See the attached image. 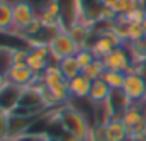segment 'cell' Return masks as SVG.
I'll return each mask as SVG.
<instances>
[{
	"mask_svg": "<svg viewBox=\"0 0 146 141\" xmlns=\"http://www.w3.org/2000/svg\"><path fill=\"white\" fill-rule=\"evenodd\" d=\"M58 122H60L63 133H68V134H73L78 140L87 141L88 131H90V124H88L85 114L80 112L78 109H75L72 106H66V104L63 107H60Z\"/></svg>",
	"mask_w": 146,
	"mask_h": 141,
	"instance_id": "obj_1",
	"label": "cell"
},
{
	"mask_svg": "<svg viewBox=\"0 0 146 141\" xmlns=\"http://www.w3.org/2000/svg\"><path fill=\"white\" fill-rule=\"evenodd\" d=\"M48 49H49V56H51L53 63H60L61 60L75 56L80 51V48L72 39L70 33L65 29H60L51 36V39L48 43Z\"/></svg>",
	"mask_w": 146,
	"mask_h": 141,
	"instance_id": "obj_2",
	"label": "cell"
},
{
	"mask_svg": "<svg viewBox=\"0 0 146 141\" xmlns=\"http://www.w3.org/2000/svg\"><path fill=\"white\" fill-rule=\"evenodd\" d=\"M12 10H14V29H12V33L24 34L37 19L36 9L33 7L31 2H26V0L12 2Z\"/></svg>",
	"mask_w": 146,
	"mask_h": 141,
	"instance_id": "obj_3",
	"label": "cell"
},
{
	"mask_svg": "<svg viewBox=\"0 0 146 141\" xmlns=\"http://www.w3.org/2000/svg\"><path fill=\"white\" fill-rule=\"evenodd\" d=\"M121 90L126 94V97L131 102H139V100L146 99V78L141 73L134 71L131 67V70L126 73L124 85Z\"/></svg>",
	"mask_w": 146,
	"mask_h": 141,
	"instance_id": "obj_4",
	"label": "cell"
},
{
	"mask_svg": "<svg viewBox=\"0 0 146 141\" xmlns=\"http://www.w3.org/2000/svg\"><path fill=\"white\" fill-rule=\"evenodd\" d=\"M5 75H7L9 83L22 87V88L31 87L33 83H36L39 80V75H36L27 65L26 67H9L5 70Z\"/></svg>",
	"mask_w": 146,
	"mask_h": 141,
	"instance_id": "obj_5",
	"label": "cell"
},
{
	"mask_svg": "<svg viewBox=\"0 0 146 141\" xmlns=\"http://www.w3.org/2000/svg\"><path fill=\"white\" fill-rule=\"evenodd\" d=\"M102 61H104V65H106L107 70L122 71V73H127V71L131 70V67H133V60H131L129 53L122 46H117Z\"/></svg>",
	"mask_w": 146,
	"mask_h": 141,
	"instance_id": "obj_6",
	"label": "cell"
},
{
	"mask_svg": "<svg viewBox=\"0 0 146 141\" xmlns=\"http://www.w3.org/2000/svg\"><path fill=\"white\" fill-rule=\"evenodd\" d=\"M22 94H24V88L22 87H17V85L9 83L0 92V109L5 110L7 114H14L17 110L19 104H21Z\"/></svg>",
	"mask_w": 146,
	"mask_h": 141,
	"instance_id": "obj_7",
	"label": "cell"
},
{
	"mask_svg": "<svg viewBox=\"0 0 146 141\" xmlns=\"http://www.w3.org/2000/svg\"><path fill=\"white\" fill-rule=\"evenodd\" d=\"M49 49L48 46H39V48H29V55H27V67L34 71L36 75H41L42 71L48 68L49 65Z\"/></svg>",
	"mask_w": 146,
	"mask_h": 141,
	"instance_id": "obj_8",
	"label": "cell"
},
{
	"mask_svg": "<svg viewBox=\"0 0 146 141\" xmlns=\"http://www.w3.org/2000/svg\"><path fill=\"white\" fill-rule=\"evenodd\" d=\"M141 104H143L141 100H139V102H133L131 106L126 109V112L122 114V124L127 128L129 138L133 136V129L138 128L139 124H143L146 121V112H143Z\"/></svg>",
	"mask_w": 146,
	"mask_h": 141,
	"instance_id": "obj_9",
	"label": "cell"
},
{
	"mask_svg": "<svg viewBox=\"0 0 146 141\" xmlns=\"http://www.w3.org/2000/svg\"><path fill=\"white\" fill-rule=\"evenodd\" d=\"M56 2L60 3V10H61V27L68 31L80 19L78 0H56Z\"/></svg>",
	"mask_w": 146,
	"mask_h": 141,
	"instance_id": "obj_10",
	"label": "cell"
},
{
	"mask_svg": "<svg viewBox=\"0 0 146 141\" xmlns=\"http://www.w3.org/2000/svg\"><path fill=\"white\" fill-rule=\"evenodd\" d=\"M68 33H70L72 39L76 43V46H78L80 49H90L88 41H90V37H92L94 29L83 26L82 22H76V24H73L72 27L68 29Z\"/></svg>",
	"mask_w": 146,
	"mask_h": 141,
	"instance_id": "obj_11",
	"label": "cell"
},
{
	"mask_svg": "<svg viewBox=\"0 0 146 141\" xmlns=\"http://www.w3.org/2000/svg\"><path fill=\"white\" fill-rule=\"evenodd\" d=\"M70 83V94L76 99H87L88 94H90V88H92V80L88 76H85L83 73L75 76L73 80L68 82Z\"/></svg>",
	"mask_w": 146,
	"mask_h": 141,
	"instance_id": "obj_12",
	"label": "cell"
},
{
	"mask_svg": "<svg viewBox=\"0 0 146 141\" xmlns=\"http://www.w3.org/2000/svg\"><path fill=\"white\" fill-rule=\"evenodd\" d=\"M110 87L104 82V78H97L92 82V88H90V94H88V99L90 102H94L95 106L99 104H104L107 100V97L110 95Z\"/></svg>",
	"mask_w": 146,
	"mask_h": 141,
	"instance_id": "obj_13",
	"label": "cell"
},
{
	"mask_svg": "<svg viewBox=\"0 0 146 141\" xmlns=\"http://www.w3.org/2000/svg\"><path fill=\"white\" fill-rule=\"evenodd\" d=\"M58 65H60V70H61V73H63V76H65L68 82L73 80L75 76H78V75H82V73H83V68L80 67V63H78L76 56L65 58V60H61Z\"/></svg>",
	"mask_w": 146,
	"mask_h": 141,
	"instance_id": "obj_14",
	"label": "cell"
},
{
	"mask_svg": "<svg viewBox=\"0 0 146 141\" xmlns=\"http://www.w3.org/2000/svg\"><path fill=\"white\" fill-rule=\"evenodd\" d=\"M14 29V10L12 2L0 3V33H12Z\"/></svg>",
	"mask_w": 146,
	"mask_h": 141,
	"instance_id": "obj_15",
	"label": "cell"
},
{
	"mask_svg": "<svg viewBox=\"0 0 146 141\" xmlns=\"http://www.w3.org/2000/svg\"><path fill=\"white\" fill-rule=\"evenodd\" d=\"M106 131L109 141H126L129 138L127 128L122 124V121H109L106 124Z\"/></svg>",
	"mask_w": 146,
	"mask_h": 141,
	"instance_id": "obj_16",
	"label": "cell"
},
{
	"mask_svg": "<svg viewBox=\"0 0 146 141\" xmlns=\"http://www.w3.org/2000/svg\"><path fill=\"white\" fill-rule=\"evenodd\" d=\"M104 82L110 87V90H121L122 85H124V78H126V73L122 71H114V70H106L102 75Z\"/></svg>",
	"mask_w": 146,
	"mask_h": 141,
	"instance_id": "obj_17",
	"label": "cell"
},
{
	"mask_svg": "<svg viewBox=\"0 0 146 141\" xmlns=\"http://www.w3.org/2000/svg\"><path fill=\"white\" fill-rule=\"evenodd\" d=\"M107 70L106 68V65H104V61L102 60H99V58H95L85 70H83V75L85 76H88L92 82L94 80H97V78H102V75H104V71Z\"/></svg>",
	"mask_w": 146,
	"mask_h": 141,
	"instance_id": "obj_18",
	"label": "cell"
},
{
	"mask_svg": "<svg viewBox=\"0 0 146 141\" xmlns=\"http://www.w3.org/2000/svg\"><path fill=\"white\" fill-rule=\"evenodd\" d=\"M29 49H10L9 55V67H26Z\"/></svg>",
	"mask_w": 146,
	"mask_h": 141,
	"instance_id": "obj_19",
	"label": "cell"
},
{
	"mask_svg": "<svg viewBox=\"0 0 146 141\" xmlns=\"http://www.w3.org/2000/svg\"><path fill=\"white\" fill-rule=\"evenodd\" d=\"M87 141H109V138H107V131H106V124L95 122L94 126H90Z\"/></svg>",
	"mask_w": 146,
	"mask_h": 141,
	"instance_id": "obj_20",
	"label": "cell"
},
{
	"mask_svg": "<svg viewBox=\"0 0 146 141\" xmlns=\"http://www.w3.org/2000/svg\"><path fill=\"white\" fill-rule=\"evenodd\" d=\"M145 39V31H143V24L138 22H131L127 26V43H139Z\"/></svg>",
	"mask_w": 146,
	"mask_h": 141,
	"instance_id": "obj_21",
	"label": "cell"
},
{
	"mask_svg": "<svg viewBox=\"0 0 146 141\" xmlns=\"http://www.w3.org/2000/svg\"><path fill=\"white\" fill-rule=\"evenodd\" d=\"M9 124H10V114L0 109V141L9 138Z\"/></svg>",
	"mask_w": 146,
	"mask_h": 141,
	"instance_id": "obj_22",
	"label": "cell"
},
{
	"mask_svg": "<svg viewBox=\"0 0 146 141\" xmlns=\"http://www.w3.org/2000/svg\"><path fill=\"white\" fill-rule=\"evenodd\" d=\"M75 56H76V60H78V63H80V67H82L83 70L95 60V56H94V53H92L90 49H80Z\"/></svg>",
	"mask_w": 146,
	"mask_h": 141,
	"instance_id": "obj_23",
	"label": "cell"
},
{
	"mask_svg": "<svg viewBox=\"0 0 146 141\" xmlns=\"http://www.w3.org/2000/svg\"><path fill=\"white\" fill-rule=\"evenodd\" d=\"M9 85V80H7V75H5V71H2L0 70V92L5 88Z\"/></svg>",
	"mask_w": 146,
	"mask_h": 141,
	"instance_id": "obj_24",
	"label": "cell"
},
{
	"mask_svg": "<svg viewBox=\"0 0 146 141\" xmlns=\"http://www.w3.org/2000/svg\"><path fill=\"white\" fill-rule=\"evenodd\" d=\"M60 141H82V140H78V138H75L73 134H68V133H63V136L60 138Z\"/></svg>",
	"mask_w": 146,
	"mask_h": 141,
	"instance_id": "obj_25",
	"label": "cell"
},
{
	"mask_svg": "<svg viewBox=\"0 0 146 141\" xmlns=\"http://www.w3.org/2000/svg\"><path fill=\"white\" fill-rule=\"evenodd\" d=\"M143 31H145V39H146V17H145V21H143Z\"/></svg>",
	"mask_w": 146,
	"mask_h": 141,
	"instance_id": "obj_26",
	"label": "cell"
},
{
	"mask_svg": "<svg viewBox=\"0 0 146 141\" xmlns=\"http://www.w3.org/2000/svg\"><path fill=\"white\" fill-rule=\"evenodd\" d=\"M49 141H60V138H54V140H49Z\"/></svg>",
	"mask_w": 146,
	"mask_h": 141,
	"instance_id": "obj_27",
	"label": "cell"
},
{
	"mask_svg": "<svg viewBox=\"0 0 146 141\" xmlns=\"http://www.w3.org/2000/svg\"><path fill=\"white\" fill-rule=\"evenodd\" d=\"M3 2H7V0H0V3H3Z\"/></svg>",
	"mask_w": 146,
	"mask_h": 141,
	"instance_id": "obj_28",
	"label": "cell"
},
{
	"mask_svg": "<svg viewBox=\"0 0 146 141\" xmlns=\"http://www.w3.org/2000/svg\"><path fill=\"white\" fill-rule=\"evenodd\" d=\"M42 141H49V140H42Z\"/></svg>",
	"mask_w": 146,
	"mask_h": 141,
	"instance_id": "obj_29",
	"label": "cell"
}]
</instances>
